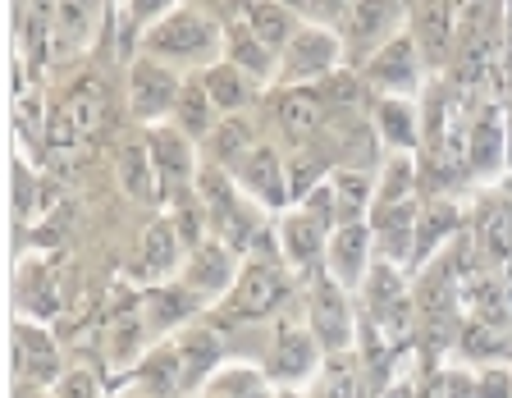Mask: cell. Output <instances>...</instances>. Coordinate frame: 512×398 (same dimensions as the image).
<instances>
[{
    "mask_svg": "<svg viewBox=\"0 0 512 398\" xmlns=\"http://www.w3.org/2000/svg\"><path fill=\"white\" fill-rule=\"evenodd\" d=\"M142 51L151 60H165V65H206L224 60V28L211 19V14L192 10V5H179L174 14H165L160 23H151L142 33Z\"/></svg>",
    "mask_w": 512,
    "mask_h": 398,
    "instance_id": "1",
    "label": "cell"
},
{
    "mask_svg": "<svg viewBox=\"0 0 512 398\" xmlns=\"http://www.w3.org/2000/svg\"><path fill=\"white\" fill-rule=\"evenodd\" d=\"M288 302V270L284 257H247L238 270V284L220 307V330H238L243 321H266Z\"/></svg>",
    "mask_w": 512,
    "mask_h": 398,
    "instance_id": "2",
    "label": "cell"
},
{
    "mask_svg": "<svg viewBox=\"0 0 512 398\" xmlns=\"http://www.w3.org/2000/svg\"><path fill=\"white\" fill-rule=\"evenodd\" d=\"M339 60H343V37L330 33L325 23H302L293 42L284 46V55H279V78L288 87L325 83L330 74H339Z\"/></svg>",
    "mask_w": 512,
    "mask_h": 398,
    "instance_id": "3",
    "label": "cell"
},
{
    "mask_svg": "<svg viewBox=\"0 0 512 398\" xmlns=\"http://www.w3.org/2000/svg\"><path fill=\"white\" fill-rule=\"evenodd\" d=\"M179 92H183V83L174 78V69L165 65V60L142 55V60L128 65V115L138 119V124H151V129H156V124L174 119Z\"/></svg>",
    "mask_w": 512,
    "mask_h": 398,
    "instance_id": "4",
    "label": "cell"
},
{
    "mask_svg": "<svg viewBox=\"0 0 512 398\" xmlns=\"http://www.w3.org/2000/svg\"><path fill=\"white\" fill-rule=\"evenodd\" d=\"M307 330L316 334V344L325 353H348L352 339H357V316H352L348 289L334 284L330 275L311 280L307 289Z\"/></svg>",
    "mask_w": 512,
    "mask_h": 398,
    "instance_id": "5",
    "label": "cell"
},
{
    "mask_svg": "<svg viewBox=\"0 0 512 398\" xmlns=\"http://www.w3.org/2000/svg\"><path fill=\"white\" fill-rule=\"evenodd\" d=\"M403 14H407L403 0H348V10H343V19H339L343 51L371 60L384 42H394L398 37Z\"/></svg>",
    "mask_w": 512,
    "mask_h": 398,
    "instance_id": "6",
    "label": "cell"
},
{
    "mask_svg": "<svg viewBox=\"0 0 512 398\" xmlns=\"http://www.w3.org/2000/svg\"><path fill=\"white\" fill-rule=\"evenodd\" d=\"M238 270H243V261H238V248H229L224 238H206L202 248H192L188 261H183V289L192 293L197 302H215V298H229L238 284Z\"/></svg>",
    "mask_w": 512,
    "mask_h": 398,
    "instance_id": "7",
    "label": "cell"
},
{
    "mask_svg": "<svg viewBox=\"0 0 512 398\" xmlns=\"http://www.w3.org/2000/svg\"><path fill=\"white\" fill-rule=\"evenodd\" d=\"M147 147L160 170V188H165L170 202H183V197L197 193V174L202 170H197V142L188 133L174 129V124H156L147 133Z\"/></svg>",
    "mask_w": 512,
    "mask_h": 398,
    "instance_id": "8",
    "label": "cell"
},
{
    "mask_svg": "<svg viewBox=\"0 0 512 398\" xmlns=\"http://www.w3.org/2000/svg\"><path fill=\"white\" fill-rule=\"evenodd\" d=\"M275 124L293 147H311L330 119V101L320 92V83H302V87H279L275 92Z\"/></svg>",
    "mask_w": 512,
    "mask_h": 398,
    "instance_id": "9",
    "label": "cell"
},
{
    "mask_svg": "<svg viewBox=\"0 0 512 398\" xmlns=\"http://www.w3.org/2000/svg\"><path fill=\"white\" fill-rule=\"evenodd\" d=\"M279 234V257L293 275H311L316 266H325V252H330V225H320L307 206L288 211L275 225Z\"/></svg>",
    "mask_w": 512,
    "mask_h": 398,
    "instance_id": "10",
    "label": "cell"
},
{
    "mask_svg": "<svg viewBox=\"0 0 512 398\" xmlns=\"http://www.w3.org/2000/svg\"><path fill=\"white\" fill-rule=\"evenodd\" d=\"M375 266V234H371V220L362 225H339L330 234V252H325V275L343 289H362L366 275Z\"/></svg>",
    "mask_w": 512,
    "mask_h": 398,
    "instance_id": "11",
    "label": "cell"
},
{
    "mask_svg": "<svg viewBox=\"0 0 512 398\" xmlns=\"http://www.w3.org/2000/svg\"><path fill=\"white\" fill-rule=\"evenodd\" d=\"M229 174H234V183L243 188V197L270 206V211H279V206L288 202V165L279 161V151L270 147V142H256Z\"/></svg>",
    "mask_w": 512,
    "mask_h": 398,
    "instance_id": "12",
    "label": "cell"
},
{
    "mask_svg": "<svg viewBox=\"0 0 512 398\" xmlns=\"http://www.w3.org/2000/svg\"><path fill=\"white\" fill-rule=\"evenodd\" d=\"M421 78V46L412 33H398L394 42H384L380 51L366 60V83H375L389 97H407Z\"/></svg>",
    "mask_w": 512,
    "mask_h": 398,
    "instance_id": "13",
    "label": "cell"
},
{
    "mask_svg": "<svg viewBox=\"0 0 512 398\" xmlns=\"http://www.w3.org/2000/svg\"><path fill=\"white\" fill-rule=\"evenodd\" d=\"M174 348H179V357H183V385H188V394L211 385L215 371L224 366V330L220 325H206V321L183 325V330L174 334Z\"/></svg>",
    "mask_w": 512,
    "mask_h": 398,
    "instance_id": "14",
    "label": "cell"
},
{
    "mask_svg": "<svg viewBox=\"0 0 512 398\" xmlns=\"http://www.w3.org/2000/svg\"><path fill=\"white\" fill-rule=\"evenodd\" d=\"M416 225H421V202H394V206H375L371 211V234L375 252L394 266H412L416 257Z\"/></svg>",
    "mask_w": 512,
    "mask_h": 398,
    "instance_id": "15",
    "label": "cell"
},
{
    "mask_svg": "<svg viewBox=\"0 0 512 398\" xmlns=\"http://www.w3.org/2000/svg\"><path fill=\"white\" fill-rule=\"evenodd\" d=\"M320 353H325V348L316 344V334H311L307 325L284 321V325H275V348H270L266 376L284 380V385H302L320 366Z\"/></svg>",
    "mask_w": 512,
    "mask_h": 398,
    "instance_id": "16",
    "label": "cell"
},
{
    "mask_svg": "<svg viewBox=\"0 0 512 398\" xmlns=\"http://www.w3.org/2000/svg\"><path fill=\"white\" fill-rule=\"evenodd\" d=\"M64 376L60 366V344L42 325L19 321L14 325V380H28V385H55Z\"/></svg>",
    "mask_w": 512,
    "mask_h": 398,
    "instance_id": "17",
    "label": "cell"
},
{
    "mask_svg": "<svg viewBox=\"0 0 512 398\" xmlns=\"http://www.w3.org/2000/svg\"><path fill=\"white\" fill-rule=\"evenodd\" d=\"M147 339H151V325L147 312H142V298H124L115 307V316L106 321V357H110V371H128L147 357Z\"/></svg>",
    "mask_w": 512,
    "mask_h": 398,
    "instance_id": "18",
    "label": "cell"
},
{
    "mask_svg": "<svg viewBox=\"0 0 512 398\" xmlns=\"http://www.w3.org/2000/svg\"><path fill=\"white\" fill-rule=\"evenodd\" d=\"M115 183L128 202H165V188H160V170L151 161L147 138H124L115 151Z\"/></svg>",
    "mask_w": 512,
    "mask_h": 398,
    "instance_id": "19",
    "label": "cell"
},
{
    "mask_svg": "<svg viewBox=\"0 0 512 398\" xmlns=\"http://www.w3.org/2000/svg\"><path fill=\"white\" fill-rule=\"evenodd\" d=\"M92 147L87 133L74 124V115L64 106H55L46 115V138H42V165L55 174V179H69V174L83 170V151Z\"/></svg>",
    "mask_w": 512,
    "mask_h": 398,
    "instance_id": "20",
    "label": "cell"
},
{
    "mask_svg": "<svg viewBox=\"0 0 512 398\" xmlns=\"http://www.w3.org/2000/svg\"><path fill=\"white\" fill-rule=\"evenodd\" d=\"M133 385H138V394H147V398H183L188 394V385H183V357H179V348H174V339L170 344L147 348V357L133 366Z\"/></svg>",
    "mask_w": 512,
    "mask_h": 398,
    "instance_id": "21",
    "label": "cell"
},
{
    "mask_svg": "<svg viewBox=\"0 0 512 398\" xmlns=\"http://www.w3.org/2000/svg\"><path fill=\"white\" fill-rule=\"evenodd\" d=\"M101 19V0H55V60H74L87 51Z\"/></svg>",
    "mask_w": 512,
    "mask_h": 398,
    "instance_id": "22",
    "label": "cell"
},
{
    "mask_svg": "<svg viewBox=\"0 0 512 398\" xmlns=\"http://www.w3.org/2000/svg\"><path fill=\"white\" fill-rule=\"evenodd\" d=\"M64 110L74 115V124L87 133V142H96L110 129V87L101 74H78V83L69 87Z\"/></svg>",
    "mask_w": 512,
    "mask_h": 398,
    "instance_id": "23",
    "label": "cell"
},
{
    "mask_svg": "<svg viewBox=\"0 0 512 398\" xmlns=\"http://www.w3.org/2000/svg\"><path fill=\"white\" fill-rule=\"evenodd\" d=\"M224 60L229 65H238L247 78H256V83H266L270 74L279 69V55L270 51L261 37L247 28V19H229L224 23Z\"/></svg>",
    "mask_w": 512,
    "mask_h": 398,
    "instance_id": "24",
    "label": "cell"
},
{
    "mask_svg": "<svg viewBox=\"0 0 512 398\" xmlns=\"http://www.w3.org/2000/svg\"><path fill=\"white\" fill-rule=\"evenodd\" d=\"M462 234V211L444 197H430L421 202V225H416V257L412 266H430V261L444 252V238Z\"/></svg>",
    "mask_w": 512,
    "mask_h": 398,
    "instance_id": "25",
    "label": "cell"
},
{
    "mask_svg": "<svg viewBox=\"0 0 512 398\" xmlns=\"http://www.w3.org/2000/svg\"><path fill=\"white\" fill-rule=\"evenodd\" d=\"M197 307H202V302L192 298L183 284H151V289L142 293V312H147L151 334H170V330L192 325Z\"/></svg>",
    "mask_w": 512,
    "mask_h": 398,
    "instance_id": "26",
    "label": "cell"
},
{
    "mask_svg": "<svg viewBox=\"0 0 512 398\" xmlns=\"http://www.w3.org/2000/svg\"><path fill=\"white\" fill-rule=\"evenodd\" d=\"M183 252L188 248H183V238L170 216L151 220V225L142 229V270H147L156 284H165L174 270H183Z\"/></svg>",
    "mask_w": 512,
    "mask_h": 398,
    "instance_id": "27",
    "label": "cell"
},
{
    "mask_svg": "<svg viewBox=\"0 0 512 398\" xmlns=\"http://www.w3.org/2000/svg\"><path fill=\"white\" fill-rule=\"evenodd\" d=\"M421 60L444 65V51L453 42V0H416V28H412Z\"/></svg>",
    "mask_w": 512,
    "mask_h": 398,
    "instance_id": "28",
    "label": "cell"
},
{
    "mask_svg": "<svg viewBox=\"0 0 512 398\" xmlns=\"http://www.w3.org/2000/svg\"><path fill=\"white\" fill-rule=\"evenodd\" d=\"M206 83V92H211V101H215V110L220 115H238V110H247L252 106V97H256V78H247L238 65H229V60H215L211 69H202L197 74Z\"/></svg>",
    "mask_w": 512,
    "mask_h": 398,
    "instance_id": "29",
    "label": "cell"
},
{
    "mask_svg": "<svg viewBox=\"0 0 512 398\" xmlns=\"http://www.w3.org/2000/svg\"><path fill=\"white\" fill-rule=\"evenodd\" d=\"M243 19H247V28H252V33L261 37V42H266L275 55H284V46L293 42V33L302 28L298 14L284 10L279 0H243Z\"/></svg>",
    "mask_w": 512,
    "mask_h": 398,
    "instance_id": "30",
    "label": "cell"
},
{
    "mask_svg": "<svg viewBox=\"0 0 512 398\" xmlns=\"http://www.w3.org/2000/svg\"><path fill=\"white\" fill-rule=\"evenodd\" d=\"M334 188V211H339V225H362L375 206V179L366 170H334L330 174Z\"/></svg>",
    "mask_w": 512,
    "mask_h": 398,
    "instance_id": "31",
    "label": "cell"
},
{
    "mask_svg": "<svg viewBox=\"0 0 512 398\" xmlns=\"http://www.w3.org/2000/svg\"><path fill=\"white\" fill-rule=\"evenodd\" d=\"M174 129H183L192 142L197 138H211V129L220 124V110H215V101H211V92H206V83L202 78H188L183 83V92H179V106H174V119H170Z\"/></svg>",
    "mask_w": 512,
    "mask_h": 398,
    "instance_id": "32",
    "label": "cell"
},
{
    "mask_svg": "<svg viewBox=\"0 0 512 398\" xmlns=\"http://www.w3.org/2000/svg\"><path fill=\"white\" fill-rule=\"evenodd\" d=\"M375 129L394 151H412L421 147V119L407 106V97H384L375 101Z\"/></svg>",
    "mask_w": 512,
    "mask_h": 398,
    "instance_id": "33",
    "label": "cell"
},
{
    "mask_svg": "<svg viewBox=\"0 0 512 398\" xmlns=\"http://www.w3.org/2000/svg\"><path fill=\"white\" fill-rule=\"evenodd\" d=\"M252 147H256V138L243 115H224L211 129V138H206V156H211V165H220V170H234Z\"/></svg>",
    "mask_w": 512,
    "mask_h": 398,
    "instance_id": "34",
    "label": "cell"
},
{
    "mask_svg": "<svg viewBox=\"0 0 512 398\" xmlns=\"http://www.w3.org/2000/svg\"><path fill=\"white\" fill-rule=\"evenodd\" d=\"M458 348H462V357H471V362H494V357L512 353V330L508 325L471 316V321L458 330Z\"/></svg>",
    "mask_w": 512,
    "mask_h": 398,
    "instance_id": "35",
    "label": "cell"
},
{
    "mask_svg": "<svg viewBox=\"0 0 512 398\" xmlns=\"http://www.w3.org/2000/svg\"><path fill=\"white\" fill-rule=\"evenodd\" d=\"M403 298H407L403 266H394V261L375 257L371 275H366V284H362V302H366V312H371V316H384L389 307H398Z\"/></svg>",
    "mask_w": 512,
    "mask_h": 398,
    "instance_id": "36",
    "label": "cell"
},
{
    "mask_svg": "<svg viewBox=\"0 0 512 398\" xmlns=\"http://www.w3.org/2000/svg\"><path fill=\"white\" fill-rule=\"evenodd\" d=\"M467 156H471V165H476L480 174H494L503 165V156H508V133H503V124H499V115H494V110H485V115H480V124L471 129Z\"/></svg>",
    "mask_w": 512,
    "mask_h": 398,
    "instance_id": "37",
    "label": "cell"
},
{
    "mask_svg": "<svg viewBox=\"0 0 512 398\" xmlns=\"http://www.w3.org/2000/svg\"><path fill=\"white\" fill-rule=\"evenodd\" d=\"M416 161L407 151H394V161L384 165V174L375 179V206H394V202H412V188H416ZM371 206V211H375Z\"/></svg>",
    "mask_w": 512,
    "mask_h": 398,
    "instance_id": "38",
    "label": "cell"
},
{
    "mask_svg": "<svg viewBox=\"0 0 512 398\" xmlns=\"http://www.w3.org/2000/svg\"><path fill=\"white\" fill-rule=\"evenodd\" d=\"M211 398H275L256 366H220L211 380Z\"/></svg>",
    "mask_w": 512,
    "mask_h": 398,
    "instance_id": "39",
    "label": "cell"
},
{
    "mask_svg": "<svg viewBox=\"0 0 512 398\" xmlns=\"http://www.w3.org/2000/svg\"><path fill=\"white\" fill-rule=\"evenodd\" d=\"M32 193H42V179L28 170V161H14V220L19 225H28L32 216H37V206H32Z\"/></svg>",
    "mask_w": 512,
    "mask_h": 398,
    "instance_id": "40",
    "label": "cell"
},
{
    "mask_svg": "<svg viewBox=\"0 0 512 398\" xmlns=\"http://www.w3.org/2000/svg\"><path fill=\"white\" fill-rule=\"evenodd\" d=\"M51 398H101V380L87 366H64V376L51 385Z\"/></svg>",
    "mask_w": 512,
    "mask_h": 398,
    "instance_id": "41",
    "label": "cell"
},
{
    "mask_svg": "<svg viewBox=\"0 0 512 398\" xmlns=\"http://www.w3.org/2000/svg\"><path fill=\"white\" fill-rule=\"evenodd\" d=\"M476 398H512V371L508 366H480Z\"/></svg>",
    "mask_w": 512,
    "mask_h": 398,
    "instance_id": "42",
    "label": "cell"
},
{
    "mask_svg": "<svg viewBox=\"0 0 512 398\" xmlns=\"http://www.w3.org/2000/svg\"><path fill=\"white\" fill-rule=\"evenodd\" d=\"M179 10V0H128V14H133V23H160L165 14Z\"/></svg>",
    "mask_w": 512,
    "mask_h": 398,
    "instance_id": "43",
    "label": "cell"
},
{
    "mask_svg": "<svg viewBox=\"0 0 512 398\" xmlns=\"http://www.w3.org/2000/svg\"><path fill=\"white\" fill-rule=\"evenodd\" d=\"M343 10H348V0H307V14L316 23H339Z\"/></svg>",
    "mask_w": 512,
    "mask_h": 398,
    "instance_id": "44",
    "label": "cell"
},
{
    "mask_svg": "<svg viewBox=\"0 0 512 398\" xmlns=\"http://www.w3.org/2000/svg\"><path fill=\"white\" fill-rule=\"evenodd\" d=\"M444 398H476V376H444Z\"/></svg>",
    "mask_w": 512,
    "mask_h": 398,
    "instance_id": "45",
    "label": "cell"
},
{
    "mask_svg": "<svg viewBox=\"0 0 512 398\" xmlns=\"http://www.w3.org/2000/svg\"><path fill=\"white\" fill-rule=\"evenodd\" d=\"M416 394H421V389H416V385H412V380H394V385L384 389V394H380V398H416Z\"/></svg>",
    "mask_w": 512,
    "mask_h": 398,
    "instance_id": "46",
    "label": "cell"
},
{
    "mask_svg": "<svg viewBox=\"0 0 512 398\" xmlns=\"http://www.w3.org/2000/svg\"><path fill=\"white\" fill-rule=\"evenodd\" d=\"M284 10H293V14H307V0H279Z\"/></svg>",
    "mask_w": 512,
    "mask_h": 398,
    "instance_id": "47",
    "label": "cell"
},
{
    "mask_svg": "<svg viewBox=\"0 0 512 398\" xmlns=\"http://www.w3.org/2000/svg\"><path fill=\"white\" fill-rule=\"evenodd\" d=\"M119 398H147V394H138V389H133V394H119Z\"/></svg>",
    "mask_w": 512,
    "mask_h": 398,
    "instance_id": "48",
    "label": "cell"
},
{
    "mask_svg": "<svg viewBox=\"0 0 512 398\" xmlns=\"http://www.w3.org/2000/svg\"><path fill=\"white\" fill-rule=\"evenodd\" d=\"M275 398H302V394H288V389H284V394H275Z\"/></svg>",
    "mask_w": 512,
    "mask_h": 398,
    "instance_id": "49",
    "label": "cell"
}]
</instances>
